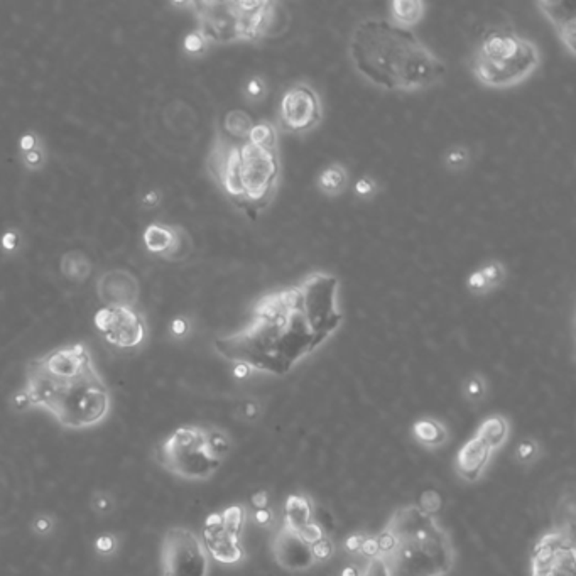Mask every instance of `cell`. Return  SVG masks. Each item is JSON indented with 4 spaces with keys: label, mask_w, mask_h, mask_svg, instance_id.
Instances as JSON below:
<instances>
[{
    "label": "cell",
    "mask_w": 576,
    "mask_h": 576,
    "mask_svg": "<svg viewBox=\"0 0 576 576\" xmlns=\"http://www.w3.org/2000/svg\"><path fill=\"white\" fill-rule=\"evenodd\" d=\"M11 404H12V409L17 411V413H26L27 409H31L29 397H27V394L24 391H22V389L19 392H16V394L12 396Z\"/></svg>",
    "instance_id": "obj_40"
},
{
    "label": "cell",
    "mask_w": 576,
    "mask_h": 576,
    "mask_svg": "<svg viewBox=\"0 0 576 576\" xmlns=\"http://www.w3.org/2000/svg\"><path fill=\"white\" fill-rule=\"evenodd\" d=\"M355 70L389 91H418L436 85L446 65L411 29L386 19L355 26L349 44Z\"/></svg>",
    "instance_id": "obj_3"
},
{
    "label": "cell",
    "mask_w": 576,
    "mask_h": 576,
    "mask_svg": "<svg viewBox=\"0 0 576 576\" xmlns=\"http://www.w3.org/2000/svg\"><path fill=\"white\" fill-rule=\"evenodd\" d=\"M298 534H299V538L303 539L306 544H308V546H311V544H314L317 541H319L322 538L326 536V534H324V531H323L322 524L317 523V520L309 523L308 525H306V528L301 529Z\"/></svg>",
    "instance_id": "obj_36"
},
{
    "label": "cell",
    "mask_w": 576,
    "mask_h": 576,
    "mask_svg": "<svg viewBox=\"0 0 576 576\" xmlns=\"http://www.w3.org/2000/svg\"><path fill=\"white\" fill-rule=\"evenodd\" d=\"M173 331H175V335H176V336H181L182 333L186 331V323H182V322H176L175 324H173Z\"/></svg>",
    "instance_id": "obj_51"
},
{
    "label": "cell",
    "mask_w": 576,
    "mask_h": 576,
    "mask_svg": "<svg viewBox=\"0 0 576 576\" xmlns=\"http://www.w3.org/2000/svg\"><path fill=\"white\" fill-rule=\"evenodd\" d=\"M244 414L247 419H255L259 414V406L252 401H247L244 404Z\"/></svg>",
    "instance_id": "obj_48"
},
{
    "label": "cell",
    "mask_w": 576,
    "mask_h": 576,
    "mask_svg": "<svg viewBox=\"0 0 576 576\" xmlns=\"http://www.w3.org/2000/svg\"><path fill=\"white\" fill-rule=\"evenodd\" d=\"M360 552L365 557H369V560H374V557H377L379 555V544H377V538L376 536H369V538H364L362 539V544H360Z\"/></svg>",
    "instance_id": "obj_39"
},
{
    "label": "cell",
    "mask_w": 576,
    "mask_h": 576,
    "mask_svg": "<svg viewBox=\"0 0 576 576\" xmlns=\"http://www.w3.org/2000/svg\"><path fill=\"white\" fill-rule=\"evenodd\" d=\"M376 538L384 576H445L455 565L450 536L416 504L399 507Z\"/></svg>",
    "instance_id": "obj_5"
},
{
    "label": "cell",
    "mask_w": 576,
    "mask_h": 576,
    "mask_svg": "<svg viewBox=\"0 0 576 576\" xmlns=\"http://www.w3.org/2000/svg\"><path fill=\"white\" fill-rule=\"evenodd\" d=\"M31 529H33L34 534L38 536H48V534L53 533L54 529V518L49 514H38L31 523Z\"/></svg>",
    "instance_id": "obj_34"
},
{
    "label": "cell",
    "mask_w": 576,
    "mask_h": 576,
    "mask_svg": "<svg viewBox=\"0 0 576 576\" xmlns=\"http://www.w3.org/2000/svg\"><path fill=\"white\" fill-rule=\"evenodd\" d=\"M360 576H384V575H382L381 568H379L377 561H376V560H369L367 568L364 570V573L360 575Z\"/></svg>",
    "instance_id": "obj_49"
},
{
    "label": "cell",
    "mask_w": 576,
    "mask_h": 576,
    "mask_svg": "<svg viewBox=\"0 0 576 576\" xmlns=\"http://www.w3.org/2000/svg\"><path fill=\"white\" fill-rule=\"evenodd\" d=\"M267 492H257L255 495L252 497V505L254 509H266L267 507Z\"/></svg>",
    "instance_id": "obj_47"
},
{
    "label": "cell",
    "mask_w": 576,
    "mask_h": 576,
    "mask_svg": "<svg viewBox=\"0 0 576 576\" xmlns=\"http://www.w3.org/2000/svg\"><path fill=\"white\" fill-rule=\"evenodd\" d=\"M154 460L166 472L190 482L212 478L223 461L210 451L205 428L195 424L180 426L164 438L155 446Z\"/></svg>",
    "instance_id": "obj_8"
},
{
    "label": "cell",
    "mask_w": 576,
    "mask_h": 576,
    "mask_svg": "<svg viewBox=\"0 0 576 576\" xmlns=\"http://www.w3.org/2000/svg\"><path fill=\"white\" fill-rule=\"evenodd\" d=\"M161 576H208L210 555L203 539L188 528H169L159 551Z\"/></svg>",
    "instance_id": "obj_9"
},
{
    "label": "cell",
    "mask_w": 576,
    "mask_h": 576,
    "mask_svg": "<svg viewBox=\"0 0 576 576\" xmlns=\"http://www.w3.org/2000/svg\"><path fill=\"white\" fill-rule=\"evenodd\" d=\"M424 2L419 0H396V2L389 4V12H391L392 24L404 27V29H411V27L418 24L424 16Z\"/></svg>",
    "instance_id": "obj_20"
},
{
    "label": "cell",
    "mask_w": 576,
    "mask_h": 576,
    "mask_svg": "<svg viewBox=\"0 0 576 576\" xmlns=\"http://www.w3.org/2000/svg\"><path fill=\"white\" fill-rule=\"evenodd\" d=\"M478 272L482 274L483 279H485L490 289H495L505 277V267L504 264L499 262V260H490V262H487L485 266L480 267Z\"/></svg>",
    "instance_id": "obj_29"
},
{
    "label": "cell",
    "mask_w": 576,
    "mask_h": 576,
    "mask_svg": "<svg viewBox=\"0 0 576 576\" xmlns=\"http://www.w3.org/2000/svg\"><path fill=\"white\" fill-rule=\"evenodd\" d=\"M573 524H561L538 539L531 552V576H575Z\"/></svg>",
    "instance_id": "obj_10"
},
{
    "label": "cell",
    "mask_w": 576,
    "mask_h": 576,
    "mask_svg": "<svg viewBox=\"0 0 576 576\" xmlns=\"http://www.w3.org/2000/svg\"><path fill=\"white\" fill-rule=\"evenodd\" d=\"M475 434H478L492 450H497V448L504 445L507 436H509V423L500 414L488 416L485 421L480 424Z\"/></svg>",
    "instance_id": "obj_22"
},
{
    "label": "cell",
    "mask_w": 576,
    "mask_h": 576,
    "mask_svg": "<svg viewBox=\"0 0 576 576\" xmlns=\"http://www.w3.org/2000/svg\"><path fill=\"white\" fill-rule=\"evenodd\" d=\"M203 544L208 555L222 565L240 563L245 557L240 536L228 533L227 529H223V524L213 529L203 528Z\"/></svg>",
    "instance_id": "obj_16"
},
{
    "label": "cell",
    "mask_w": 576,
    "mask_h": 576,
    "mask_svg": "<svg viewBox=\"0 0 576 576\" xmlns=\"http://www.w3.org/2000/svg\"><path fill=\"white\" fill-rule=\"evenodd\" d=\"M95 552L102 557H112L118 552V547H120V541L113 533H102L100 536L95 539L93 542Z\"/></svg>",
    "instance_id": "obj_28"
},
{
    "label": "cell",
    "mask_w": 576,
    "mask_h": 576,
    "mask_svg": "<svg viewBox=\"0 0 576 576\" xmlns=\"http://www.w3.org/2000/svg\"><path fill=\"white\" fill-rule=\"evenodd\" d=\"M374 188H376V185H374L370 180H367V178H364V180H360L359 182H356L355 191H356V195H370L374 191Z\"/></svg>",
    "instance_id": "obj_45"
},
{
    "label": "cell",
    "mask_w": 576,
    "mask_h": 576,
    "mask_svg": "<svg viewBox=\"0 0 576 576\" xmlns=\"http://www.w3.org/2000/svg\"><path fill=\"white\" fill-rule=\"evenodd\" d=\"M346 182H349V171H346L345 166H341L340 163H333L322 171L318 180V186L322 193L328 196H336L344 193V190L346 188Z\"/></svg>",
    "instance_id": "obj_23"
},
{
    "label": "cell",
    "mask_w": 576,
    "mask_h": 576,
    "mask_svg": "<svg viewBox=\"0 0 576 576\" xmlns=\"http://www.w3.org/2000/svg\"><path fill=\"white\" fill-rule=\"evenodd\" d=\"M61 271L68 279H70V281L80 282V281H85V279L90 276L91 266H90L88 259H86L83 254L71 252V254H66L65 257H63Z\"/></svg>",
    "instance_id": "obj_24"
},
{
    "label": "cell",
    "mask_w": 576,
    "mask_h": 576,
    "mask_svg": "<svg viewBox=\"0 0 576 576\" xmlns=\"http://www.w3.org/2000/svg\"><path fill=\"white\" fill-rule=\"evenodd\" d=\"M534 453H536V443L534 441H524L518 448V456L520 460L533 458Z\"/></svg>",
    "instance_id": "obj_42"
},
{
    "label": "cell",
    "mask_w": 576,
    "mask_h": 576,
    "mask_svg": "<svg viewBox=\"0 0 576 576\" xmlns=\"http://www.w3.org/2000/svg\"><path fill=\"white\" fill-rule=\"evenodd\" d=\"M144 244L150 254L173 262L186 259L191 252V239L186 230L164 223H153L145 228Z\"/></svg>",
    "instance_id": "obj_14"
},
{
    "label": "cell",
    "mask_w": 576,
    "mask_h": 576,
    "mask_svg": "<svg viewBox=\"0 0 576 576\" xmlns=\"http://www.w3.org/2000/svg\"><path fill=\"white\" fill-rule=\"evenodd\" d=\"M413 434L416 441L421 443L426 448H438L445 445L448 440V431L440 421L433 418L418 419L413 424Z\"/></svg>",
    "instance_id": "obj_21"
},
{
    "label": "cell",
    "mask_w": 576,
    "mask_h": 576,
    "mask_svg": "<svg viewBox=\"0 0 576 576\" xmlns=\"http://www.w3.org/2000/svg\"><path fill=\"white\" fill-rule=\"evenodd\" d=\"M254 520L259 525H269L272 520V512L267 509H255L254 510Z\"/></svg>",
    "instance_id": "obj_44"
},
{
    "label": "cell",
    "mask_w": 576,
    "mask_h": 576,
    "mask_svg": "<svg viewBox=\"0 0 576 576\" xmlns=\"http://www.w3.org/2000/svg\"><path fill=\"white\" fill-rule=\"evenodd\" d=\"M24 163H26V166H29L31 169L43 166V154H41L39 148L24 153Z\"/></svg>",
    "instance_id": "obj_41"
},
{
    "label": "cell",
    "mask_w": 576,
    "mask_h": 576,
    "mask_svg": "<svg viewBox=\"0 0 576 576\" xmlns=\"http://www.w3.org/2000/svg\"><path fill=\"white\" fill-rule=\"evenodd\" d=\"M360 575H362V573H360V570L356 568L355 565L345 566L344 571H341V576H360Z\"/></svg>",
    "instance_id": "obj_50"
},
{
    "label": "cell",
    "mask_w": 576,
    "mask_h": 576,
    "mask_svg": "<svg viewBox=\"0 0 576 576\" xmlns=\"http://www.w3.org/2000/svg\"><path fill=\"white\" fill-rule=\"evenodd\" d=\"M338 289L333 274L313 272L269 292L242 330L215 340V350L235 365L284 376L340 328Z\"/></svg>",
    "instance_id": "obj_1"
},
{
    "label": "cell",
    "mask_w": 576,
    "mask_h": 576,
    "mask_svg": "<svg viewBox=\"0 0 576 576\" xmlns=\"http://www.w3.org/2000/svg\"><path fill=\"white\" fill-rule=\"evenodd\" d=\"M465 394H466V397H470V399H473V401L482 399L483 394H485V381L478 376L470 377L468 381H466Z\"/></svg>",
    "instance_id": "obj_37"
},
{
    "label": "cell",
    "mask_w": 576,
    "mask_h": 576,
    "mask_svg": "<svg viewBox=\"0 0 576 576\" xmlns=\"http://www.w3.org/2000/svg\"><path fill=\"white\" fill-rule=\"evenodd\" d=\"M266 81L262 80V78L259 76H254L250 78L249 81H247L245 85V95L247 98L252 100V102H257V100H262L264 95H266Z\"/></svg>",
    "instance_id": "obj_35"
},
{
    "label": "cell",
    "mask_w": 576,
    "mask_h": 576,
    "mask_svg": "<svg viewBox=\"0 0 576 576\" xmlns=\"http://www.w3.org/2000/svg\"><path fill=\"white\" fill-rule=\"evenodd\" d=\"M198 29L205 43L227 44L237 41H257L272 29L276 14L274 2H193Z\"/></svg>",
    "instance_id": "obj_7"
},
{
    "label": "cell",
    "mask_w": 576,
    "mask_h": 576,
    "mask_svg": "<svg viewBox=\"0 0 576 576\" xmlns=\"http://www.w3.org/2000/svg\"><path fill=\"white\" fill-rule=\"evenodd\" d=\"M22 391L31 408L46 411L71 431L100 426L112 411L110 389L85 344L58 346L31 360Z\"/></svg>",
    "instance_id": "obj_2"
},
{
    "label": "cell",
    "mask_w": 576,
    "mask_h": 576,
    "mask_svg": "<svg viewBox=\"0 0 576 576\" xmlns=\"http://www.w3.org/2000/svg\"><path fill=\"white\" fill-rule=\"evenodd\" d=\"M309 550H311V555H313L314 561H328L333 556V551H335V547H333L331 539L328 536H324V538L319 539V541H317L314 544H311Z\"/></svg>",
    "instance_id": "obj_32"
},
{
    "label": "cell",
    "mask_w": 576,
    "mask_h": 576,
    "mask_svg": "<svg viewBox=\"0 0 576 576\" xmlns=\"http://www.w3.org/2000/svg\"><path fill=\"white\" fill-rule=\"evenodd\" d=\"M97 294L105 308H135L139 303V279L125 269L107 271L98 279Z\"/></svg>",
    "instance_id": "obj_13"
},
{
    "label": "cell",
    "mask_w": 576,
    "mask_h": 576,
    "mask_svg": "<svg viewBox=\"0 0 576 576\" xmlns=\"http://www.w3.org/2000/svg\"><path fill=\"white\" fill-rule=\"evenodd\" d=\"M322 122V100L306 83L292 85L279 102V123L291 134H306Z\"/></svg>",
    "instance_id": "obj_12"
},
{
    "label": "cell",
    "mask_w": 576,
    "mask_h": 576,
    "mask_svg": "<svg viewBox=\"0 0 576 576\" xmlns=\"http://www.w3.org/2000/svg\"><path fill=\"white\" fill-rule=\"evenodd\" d=\"M208 168L228 198L255 218L277 190L281 175L277 129L262 120L254 123L244 139L220 135L210 154Z\"/></svg>",
    "instance_id": "obj_4"
},
{
    "label": "cell",
    "mask_w": 576,
    "mask_h": 576,
    "mask_svg": "<svg viewBox=\"0 0 576 576\" xmlns=\"http://www.w3.org/2000/svg\"><path fill=\"white\" fill-rule=\"evenodd\" d=\"M207 46L203 39H201V36L198 33H193L191 36H188V39H186V49L191 53H198L201 49Z\"/></svg>",
    "instance_id": "obj_43"
},
{
    "label": "cell",
    "mask_w": 576,
    "mask_h": 576,
    "mask_svg": "<svg viewBox=\"0 0 576 576\" xmlns=\"http://www.w3.org/2000/svg\"><path fill=\"white\" fill-rule=\"evenodd\" d=\"M539 63L541 54L531 39L509 29H492L475 48L472 73L488 88H510L528 80Z\"/></svg>",
    "instance_id": "obj_6"
},
{
    "label": "cell",
    "mask_w": 576,
    "mask_h": 576,
    "mask_svg": "<svg viewBox=\"0 0 576 576\" xmlns=\"http://www.w3.org/2000/svg\"><path fill=\"white\" fill-rule=\"evenodd\" d=\"M470 161V153L466 150V148H461V145H455L446 153L445 163L446 166L453 171H458V169H463Z\"/></svg>",
    "instance_id": "obj_31"
},
{
    "label": "cell",
    "mask_w": 576,
    "mask_h": 576,
    "mask_svg": "<svg viewBox=\"0 0 576 576\" xmlns=\"http://www.w3.org/2000/svg\"><path fill=\"white\" fill-rule=\"evenodd\" d=\"M314 520L313 502L304 493H291L286 499L284 514H282V525L291 531L299 533L309 523Z\"/></svg>",
    "instance_id": "obj_19"
},
{
    "label": "cell",
    "mask_w": 576,
    "mask_h": 576,
    "mask_svg": "<svg viewBox=\"0 0 576 576\" xmlns=\"http://www.w3.org/2000/svg\"><path fill=\"white\" fill-rule=\"evenodd\" d=\"M252 118L247 115L245 112H232L227 115L225 130L227 135L232 137V139H244L252 129Z\"/></svg>",
    "instance_id": "obj_26"
},
{
    "label": "cell",
    "mask_w": 576,
    "mask_h": 576,
    "mask_svg": "<svg viewBox=\"0 0 576 576\" xmlns=\"http://www.w3.org/2000/svg\"><path fill=\"white\" fill-rule=\"evenodd\" d=\"M421 509L423 512H426V514L433 515L434 512L440 510L441 507V497L440 493L434 492V490H428V492H423V495L419 497V502L416 504Z\"/></svg>",
    "instance_id": "obj_33"
},
{
    "label": "cell",
    "mask_w": 576,
    "mask_h": 576,
    "mask_svg": "<svg viewBox=\"0 0 576 576\" xmlns=\"http://www.w3.org/2000/svg\"><path fill=\"white\" fill-rule=\"evenodd\" d=\"M115 505H117L115 497H113L110 492L98 490V492H95L90 499L91 510L97 512V514H100V515L112 514V512L115 510Z\"/></svg>",
    "instance_id": "obj_30"
},
{
    "label": "cell",
    "mask_w": 576,
    "mask_h": 576,
    "mask_svg": "<svg viewBox=\"0 0 576 576\" xmlns=\"http://www.w3.org/2000/svg\"><path fill=\"white\" fill-rule=\"evenodd\" d=\"M362 539H364L362 534H354V536H350L349 539H346V542H345L346 551H350V552L359 551L360 544H362Z\"/></svg>",
    "instance_id": "obj_46"
},
{
    "label": "cell",
    "mask_w": 576,
    "mask_h": 576,
    "mask_svg": "<svg viewBox=\"0 0 576 576\" xmlns=\"http://www.w3.org/2000/svg\"><path fill=\"white\" fill-rule=\"evenodd\" d=\"M492 451H493L492 448L488 446L478 434H473V436L458 450V455H456L455 460L456 472H458L461 478L468 480V482H473V480H477L480 477V473H482L483 468L487 466Z\"/></svg>",
    "instance_id": "obj_17"
},
{
    "label": "cell",
    "mask_w": 576,
    "mask_h": 576,
    "mask_svg": "<svg viewBox=\"0 0 576 576\" xmlns=\"http://www.w3.org/2000/svg\"><path fill=\"white\" fill-rule=\"evenodd\" d=\"M466 286H468V289L475 292V294H487L488 291H492L490 287H488L485 279H483V276L478 271L470 274L468 281H466Z\"/></svg>",
    "instance_id": "obj_38"
},
{
    "label": "cell",
    "mask_w": 576,
    "mask_h": 576,
    "mask_svg": "<svg viewBox=\"0 0 576 576\" xmlns=\"http://www.w3.org/2000/svg\"><path fill=\"white\" fill-rule=\"evenodd\" d=\"M538 7L541 9L550 24L555 29L557 38L566 46L570 54H575V33H576V14L575 6L568 2H539Z\"/></svg>",
    "instance_id": "obj_18"
},
{
    "label": "cell",
    "mask_w": 576,
    "mask_h": 576,
    "mask_svg": "<svg viewBox=\"0 0 576 576\" xmlns=\"http://www.w3.org/2000/svg\"><path fill=\"white\" fill-rule=\"evenodd\" d=\"M95 326L108 345L122 351L139 350L149 335L148 323L135 308H102L95 314Z\"/></svg>",
    "instance_id": "obj_11"
},
{
    "label": "cell",
    "mask_w": 576,
    "mask_h": 576,
    "mask_svg": "<svg viewBox=\"0 0 576 576\" xmlns=\"http://www.w3.org/2000/svg\"><path fill=\"white\" fill-rule=\"evenodd\" d=\"M220 514H222L223 529H227L228 533L240 536L242 529H244V524H245V518H247V512L244 509V505H230V507H227L225 510H222Z\"/></svg>",
    "instance_id": "obj_27"
},
{
    "label": "cell",
    "mask_w": 576,
    "mask_h": 576,
    "mask_svg": "<svg viewBox=\"0 0 576 576\" xmlns=\"http://www.w3.org/2000/svg\"><path fill=\"white\" fill-rule=\"evenodd\" d=\"M272 551L277 563L284 566L286 570H306L314 563L308 544L299 538L298 533L291 531L284 525L274 538Z\"/></svg>",
    "instance_id": "obj_15"
},
{
    "label": "cell",
    "mask_w": 576,
    "mask_h": 576,
    "mask_svg": "<svg viewBox=\"0 0 576 576\" xmlns=\"http://www.w3.org/2000/svg\"><path fill=\"white\" fill-rule=\"evenodd\" d=\"M205 434H207V445L210 451L217 456V458L223 460L230 453L232 450V440L225 431L217 428H205Z\"/></svg>",
    "instance_id": "obj_25"
}]
</instances>
